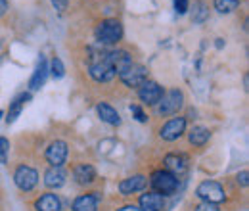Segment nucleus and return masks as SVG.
<instances>
[{"mask_svg":"<svg viewBox=\"0 0 249 211\" xmlns=\"http://www.w3.org/2000/svg\"><path fill=\"white\" fill-rule=\"evenodd\" d=\"M123 37V25L117 19H104L96 27V38L102 44H115Z\"/></svg>","mask_w":249,"mask_h":211,"instance_id":"obj_1","label":"nucleus"},{"mask_svg":"<svg viewBox=\"0 0 249 211\" xmlns=\"http://www.w3.org/2000/svg\"><path fill=\"white\" fill-rule=\"evenodd\" d=\"M152 186L157 194L169 196V194H175V190L178 188V179L173 173H169L167 169H161L152 175Z\"/></svg>","mask_w":249,"mask_h":211,"instance_id":"obj_2","label":"nucleus"},{"mask_svg":"<svg viewBox=\"0 0 249 211\" xmlns=\"http://www.w3.org/2000/svg\"><path fill=\"white\" fill-rule=\"evenodd\" d=\"M182 102H184V94L178 91V89H173V91H169L159 100L157 114L163 115V117L173 115V114H178V110L182 108Z\"/></svg>","mask_w":249,"mask_h":211,"instance_id":"obj_3","label":"nucleus"},{"mask_svg":"<svg viewBox=\"0 0 249 211\" xmlns=\"http://www.w3.org/2000/svg\"><path fill=\"white\" fill-rule=\"evenodd\" d=\"M196 194H197V198H201L205 204H215V206L220 204V202H224V198H226L224 188L215 181H203L197 186Z\"/></svg>","mask_w":249,"mask_h":211,"instance_id":"obj_4","label":"nucleus"},{"mask_svg":"<svg viewBox=\"0 0 249 211\" xmlns=\"http://www.w3.org/2000/svg\"><path fill=\"white\" fill-rule=\"evenodd\" d=\"M121 81H123L126 87L134 89V87H140L146 79H148V69L144 65H138V63H130L124 71L119 73Z\"/></svg>","mask_w":249,"mask_h":211,"instance_id":"obj_5","label":"nucleus"},{"mask_svg":"<svg viewBox=\"0 0 249 211\" xmlns=\"http://www.w3.org/2000/svg\"><path fill=\"white\" fill-rule=\"evenodd\" d=\"M106 54H107V52H104V56H102L100 60L92 61L90 67H89L90 77H92L94 81H98V83H107V81H111V79L115 77L113 67L106 61Z\"/></svg>","mask_w":249,"mask_h":211,"instance_id":"obj_6","label":"nucleus"},{"mask_svg":"<svg viewBox=\"0 0 249 211\" xmlns=\"http://www.w3.org/2000/svg\"><path fill=\"white\" fill-rule=\"evenodd\" d=\"M14 182H16V186H18L19 190L29 192V190H33V188L36 186V182H38V173H36L33 167L21 165V167L16 171V175H14Z\"/></svg>","mask_w":249,"mask_h":211,"instance_id":"obj_7","label":"nucleus"},{"mask_svg":"<svg viewBox=\"0 0 249 211\" xmlns=\"http://www.w3.org/2000/svg\"><path fill=\"white\" fill-rule=\"evenodd\" d=\"M184 131H186V119L184 117H173L161 127L159 136L163 140H177L184 134Z\"/></svg>","mask_w":249,"mask_h":211,"instance_id":"obj_8","label":"nucleus"},{"mask_svg":"<svg viewBox=\"0 0 249 211\" xmlns=\"http://www.w3.org/2000/svg\"><path fill=\"white\" fill-rule=\"evenodd\" d=\"M138 96H140V100H142L144 104L156 106V104H159V100L163 98V89H161L157 83H154V81H144V83L140 85Z\"/></svg>","mask_w":249,"mask_h":211,"instance_id":"obj_9","label":"nucleus"},{"mask_svg":"<svg viewBox=\"0 0 249 211\" xmlns=\"http://www.w3.org/2000/svg\"><path fill=\"white\" fill-rule=\"evenodd\" d=\"M67 159V144L63 140H56L48 146L46 150V161L52 165V167H62Z\"/></svg>","mask_w":249,"mask_h":211,"instance_id":"obj_10","label":"nucleus"},{"mask_svg":"<svg viewBox=\"0 0 249 211\" xmlns=\"http://www.w3.org/2000/svg\"><path fill=\"white\" fill-rule=\"evenodd\" d=\"M165 169L169 173H173L175 177L182 175L188 169V157L184 153H169V155H165Z\"/></svg>","mask_w":249,"mask_h":211,"instance_id":"obj_11","label":"nucleus"},{"mask_svg":"<svg viewBox=\"0 0 249 211\" xmlns=\"http://www.w3.org/2000/svg\"><path fill=\"white\" fill-rule=\"evenodd\" d=\"M106 61L113 67L115 73H121V71H124V69L132 63V58H130L128 52H124V50H113V52H107V54H106Z\"/></svg>","mask_w":249,"mask_h":211,"instance_id":"obj_12","label":"nucleus"},{"mask_svg":"<svg viewBox=\"0 0 249 211\" xmlns=\"http://www.w3.org/2000/svg\"><path fill=\"white\" fill-rule=\"evenodd\" d=\"M165 208V200L157 192H146L140 196V211H161Z\"/></svg>","mask_w":249,"mask_h":211,"instance_id":"obj_13","label":"nucleus"},{"mask_svg":"<svg viewBox=\"0 0 249 211\" xmlns=\"http://www.w3.org/2000/svg\"><path fill=\"white\" fill-rule=\"evenodd\" d=\"M146 177H142V175H134V177H128V179H124L121 181L119 184V192L124 194V196H130V194H136V192H140V190H144L146 188Z\"/></svg>","mask_w":249,"mask_h":211,"instance_id":"obj_14","label":"nucleus"},{"mask_svg":"<svg viewBox=\"0 0 249 211\" xmlns=\"http://www.w3.org/2000/svg\"><path fill=\"white\" fill-rule=\"evenodd\" d=\"M46 75H48V63H46V58H44V56H40V58H38V63H36V69H35L31 81H29L31 91H38L40 87H44Z\"/></svg>","mask_w":249,"mask_h":211,"instance_id":"obj_15","label":"nucleus"},{"mask_svg":"<svg viewBox=\"0 0 249 211\" xmlns=\"http://www.w3.org/2000/svg\"><path fill=\"white\" fill-rule=\"evenodd\" d=\"M73 179L77 184H90L96 179V169L89 163H81L73 169Z\"/></svg>","mask_w":249,"mask_h":211,"instance_id":"obj_16","label":"nucleus"},{"mask_svg":"<svg viewBox=\"0 0 249 211\" xmlns=\"http://www.w3.org/2000/svg\"><path fill=\"white\" fill-rule=\"evenodd\" d=\"M31 100V94L29 92H23V94H19L12 104H10V110H8V117H6V123L8 125H12L14 121L19 117V114H21V110H23V106L27 104Z\"/></svg>","mask_w":249,"mask_h":211,"instance_id":"obj_17","label":"nucleus"},{"mask_svg":"<svg viewBox=\"0 0 249 211\" xmlns=\"http://www.w3.org/2000/svg\"><path fill=\"white\" fill-rule=\"evenodd\" d=\"M35 208H36V211H60L62 210V202L56 194H44L36 200Z\"/></svg>","mask_w":249,"mask_h":211,"instance_id":"obj_18","label":"nucleus"},{"mask_svg":"<svg viewBox=\"0 0 249 211\" xmlns=\"http://www.w3.org/2000/svg\"><path fill=\"white\" fill-rule=\"evenodd\" d=\"M73 211H98V196L83 194L73 202Z\"/></svg>","mask_w":249,"mask_h":211,"instance_id":"obj_19","label":"nucleus"},{"mask_svg":"<svg viewBox=\"0 0 249 211\" xmlns=\"http://www.w3.org/2000/svg\"><path fill=\"white\" fill-rule=\"evenodd\" d=\"M65 182V171L62 167H50L46 173H44V184L48 188H60Z\"/></svg>","mask_w":249,"mask_h":211,"instance_id":"obj_20","label":"nucleus"},{"mask_svg":"<svg viewBox=\"0 0 249 211\" xmlns=\"http://www.w3.org/2000/svg\"><path fill=\"white\" fill-rule=\"evenodd\" d=\"M209 138H211V133H209V129H205V127H194V129L188 133V140H190V144H194V146H205V144L209 142Z\"/></svg>","mask_w":249,"mask_h":211,"instance_id":"obj_21","label":"nucleus"},{"mask_svg":"<svg viewBox=\"0 0 249 211\" xmlns=\"http://www.w3.org/2000/svg\"><path fill=\"white\" fill-rule=\"evenodd\" d=\"M98 115L102 117V121H106V123H109V125H119L121 123V117H119V114L109 106V104H98Z\"/></svg>","mask_w":249,"mask_h":211,"instance_id":"obj_22","label":"nucleus"},{"mask_svg":"<svg viewBox=\"0 0 249 211\" xmlns=\"http://www.w3.org/2000/svg\"><path fill=\"white\" fill-rule=\"evenodd\" d=\"M209 18V8L203 0H196L194 2V10H192V21L194 23H203Z\"/></svg>","mask_w":249,"mask_h":211,"instance_id":"obj_23","label":"nucleus"},{"mask_svg":"<svg viewBox=\"0 0 249 211\" xmlns=\"http://www.w3.org/2000/svg\"><path fill=\"white\" fill-rule=\"evenodd\" d=\"M240 6V0H215V8L220 14H232Z\"/></svg>","mask_w":249,"mask_h":211,"instance_id":"obj_24","label":"nucleus"},{"mask_svg":"<svg viewBox=\"0 0 249 211\" xmlns=\"http://www.w3.org/2000/svg\"><path fill=\"white\" fill-rule=\"evenodd\" d=\"M50 71H52V77L54 79H62L63 75H65V67H63V61L58 58V56H54L52 58V63H50Z\"/></svg>","mask_w":249,"mask_h":211,"instance_id":"obj_25","label":"nucleus"},{"mask_svg":"<svg viewBox=\"0 0 249 211\" xmlns=\"http://www.w3.org/2000/svg\"><path fill=\"white\" fill-rule=\"evenodd\" d=\"M8 152H10V140L6 136H0V163H8Z\"/></svg>","mask_w":249,"mask_h":211,"instance_id":"obj_26","label":"nucleus"},{"mask_svg":"<svg viewBox=\"0 0 249 211\" xmlns=\"http://www.w3.org/2000/svg\"><path fill=\"white\" fill-rule=\"evenodd\" d=\"M130 114L134 115V119L140 121V123H146L148 121V115L144 114V110L140 106H130Z\"/></svg>","mask_w":249,"mask_h":211,"instance_id":"obj_27","label":"nucleus"},{"mask_svg":"<svg viewBox=\"0 0 249 211\" xmlns=\"http://www.w3.org/2000/svg\"><path fill=\"white\" fill-rule=\"evenodd\" d=\"M175 10H177V14H186L188 12V0H175Z\"/></svg>","mask_w":249,"mask_h":211,"instance_id":"obj_28","label":"nucleus"},{"mask_svg":"<svg viewBox=\"0 0 249 211\" xmlns=\"http://www.w3.org/2000/svg\"><path fill=\"white\" fill-rule=\"evenodd\" d=\"M196 211H220V210H218L215 204H201V206L196 208Z\"/></svg>","mask_w":249,"mask_h":211,"instance_id":"obj_29","label":"nucleus"},{"mask_svg":"<svg viewBox=\"0 0 249 211\" xmlns=\"http://www.w3.org/2000/svg\"><path fill=\"white\" fill-rule=\"evenodd\" d=\"M67 2H69V0H52L54 8H56V10H60V12L67 10Z\"/></svg>","mask_w":249,"mask_h":211,"instance_id":"obj_30","label":"nucleus"},{"mask_svg":"<svg viewBox=\"0 0 249 211\" xmlns=\"http://www.w3.org/2000/svg\"><path fill=\"white\" fill-rule=\"evenodd\" d=\"M248 177H249V173L248 171H242V173H238V182L242 184V186H248Z\"/></svg>","mask_w":249,"mask_h":211,"instance_id":"obj_31","label":"nucleus"},{"mask_svg":"<svg viewBox=\"0 0 249 211\" xmlns=\"http://www.w3.org/2000/svg\"><path fill=\"white\" fill-rule=\"evenodd\" d=\"M6 10H8V2L6 0H0V16H4Z\"/></svg>","mask_w":249,"mask_h":211,"instance_id":"obj_32","label":"nucleus"},{"mask_svg":"<svg viewBox=\"0 0 249 211\" xmlns=\"http://www.w3.org/2000/svg\"><path fill=\"white\" fill-rule=\"evenodd\" d=\"M117 211H140L136 206H124V208H121V210H117Z\"/></svg>","mask_w":249,"mask_h":211,"instance_id":"obj_33","label":"nucleus"},{"mask_svg":"<svg viewBox=\"0 0 249 211\" xmlns=\"http://www.w3.org/2000/svg\"><path fill=\"white\" fill-rule=\"evenodd\" d=\"M224 46V42H222V38H217V48H222Z\"/></svg>","mask_w":249,"mask_h":211,"instance_id":"obj_34","label":"nucleus"},{"mask_svg":"<svg viewBox=\"0 0 249 211\" xmlns=\"http://www.w3.org/2000/svg\"><path fill=\"white\" fill-rule=\"evenodd\" d=\"M0 117H2V112H0Z\"/></svg>","mask_w":249,"mask_h":211,"instance_id":"obj_35","label":"nucleus"}]
</instances>
